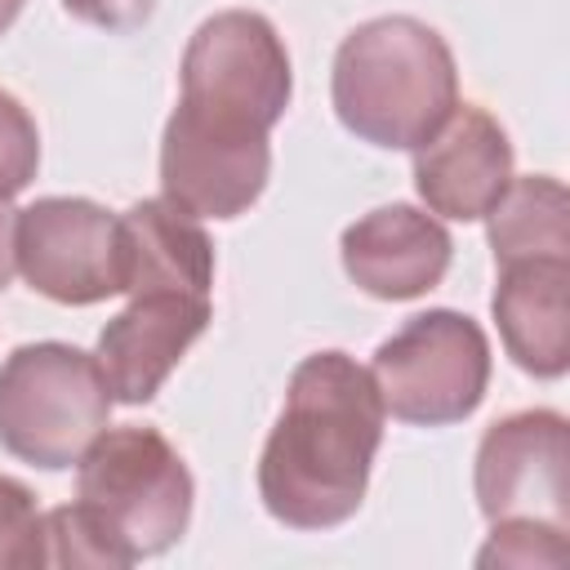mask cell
<instances>
[{"mask_svg":"<svg viewBox=\"0 0 570 570\" xmlns=\"http://www.w3.org/2000/svg\"><path fill=\"white\" fill-rule=\"evenodd\" d=\"M383 401L347 352H312L294 365L276 428L258 459V499L289 530H334L365 503L383 445Z\"/></svg>","mask_w":570,"mask_h":570,"instance_id":"6da1fadb","label":"cell"},{"mask_svg":"<svg viewBox=\"0 0 570 570\" xmlns=\"http://www.w3.org/2000/svg\"><path fill=\"white\" fill-rule=\"evenodd\" d=\"M330 98L361 142L414 151L459 107V67L441 31L410 13H383L343 36Z\"/></svg>","mask_w":570,"mask_h":570,"instance_id":"7a4b0ae2","label":"cell"},{"mask_svg":"<svg viewBox=\"0 0 570 570\" xmlns=\"http://www.w3.org/2000/svg\"><path fill=\"white\" fill-rule=\"evenodd\" d=\"M191 472L156 428H102L76 463V508L120 566L156 557L187 534Z\"/></svg>","mask_w":570,"mask_h":570,"instance_id":"3957f363","label":"cell"},{"mask_svg":"<svg viewBox=\"0 0 570 570\" xmlns=\"http://www.w3.org/2000/svg\"><path fill=\"white\" fill-rule=\"evenodd\" d=\"M111 405L98 356L71 343H22L0 361V445L31 468L80 463L111 423Z\"/></svg>","mask_w":570,"mask_h":570,"instance_id":"277c9868","label":"cell"},{"mask_svg":"<svg viewBox=\"0 0 570 570\" xmlns=\"http://www.w3.org/2000/svg\"><path fill=\"white\" fill-rule=\"evenodd\" d=\"M370 379L392 419L414 428H450L485 401L490 338L472 316L428 307L374 347Z\"/></svg>","mask_w":570,"mask_h":570,"instance_id":"5b68a950","label":"cell"},{"mask_svg":"<svg viewBox=\"0 0 570 570\" xmlns=\"http://www.w3.org/2000/svg\"><path fill=\"white\" fill-rule=\"evenodd\" d=\"M267 125L178 98L160 134V191L191 218L245 214L272 174Z\"/></svg>","mask_w":570,"mask_h":570,"instance_id":"8992f818","label":"cell"},{"mask_svg":"<svg viewBox=\"0 0 570 570\" xmlns=\"http://www.w3.org/2000/svg\"><path fill=\"white\" fill-rule=\"evenodd\" d=\"M13 267L36 294L62 307L125 294L120 214L85 196H40L13 218Z\"/></svg>","mask_w":570,"mask_h":570,"instance_id":"52a82bcc","label":"cell"},{"mask_svg":"<svg viewBox=\"0 0 570 570\" xmlns=\"http://www.w3.org/2000/svg\"><path fill=\"white\" fill-rule=\"evenodd\" d=\"M183 94L187 102L249 116L276 125L294 94V71L285 40L254 9H223L205 18L183 49Z\"/></svg>","mask_w":570,"mask_h":570,"instance_id":"ba28073f","label":"cell"},{"mask_svg":"<svg viewBox=\"0 0 570 570\" xmlns=\"http://www.w3.org/2000/svg\"><path fill=\"white\" fill-rule=\"evenodd\" d=\"M570 428L557 410H517L485 428L472 463L476 508L485 521L566 525Z\"/></svg>","mask_w":570,"mask_h":570,"instance_id":"9c48e42d","label":"cell"},{"mask_svg":"<svg viewBox=\"0 0 570 570\" xmlns=\"http://www.w3.org/2000/svg\"><path fill=\"white\" fill-rule=\"evenodd\" d=\"M209 325V298L183 289L129 294V307L116 312L98 334V370L120 405H147L187 347Z\"/></svg>","mask_w":570,"mask_h":570,"instance_id":"30bf717a","label":"cell"},{"mask_svg":"<svg viewBox=\"0 0 570 570\" xmlns=\"http://www.w3.org/2000/svg\"><path fill=\"white\" fill-rule=\"evenodd\" d=\"M512 183V142L503 125L476 107L459 102L441 129L414 147V191L428 214L476 223Z\"/></svg>","mask_w":570,"mask_h":570,"instance_id":"8fae6325","label":"cell"},{"mask_svg":"<svg viewBox=\"0 0 570 570\" xmlns=\"http://www.w3.org/2000/svg\"><path fill=\"white\" fill-rule=\"evenodd\" d=\"M338 254L356 289L383 303H405L445 281L454 240L445 223L419 205H379L343 227Z\"/></svg>","mask_w":570,"mask_h":570,"instance_id":"7c38bea8","label":"cell"},{"mask_svg":"<svg viewBox=\"0 0 570 570\" xmlns=\"http://www.w3.org/2000/svg\"><path fill=\"white\" fill-rule=\"evenodd\" d=\"M490 312L517 370L534 379L570 370V258L503 263Z\"/></svg>","mask_w":570,"mask_h":570,"instance_id":"4fadbf2b","label":"cell"},{"mask_svg":"<svg viewBox=\"0 0 570 570\" xmlns=\"http://www.w3.org/2000/svg\"><path fill=\"white\" fill-rule=\"evenodd\" d=\"M120 245H125V294L183 289L209 298L214 245L205 227L165 196L138 200L120 214Z\"/></svg>","mask_w":570,"mask_h":570,"instance_id":"5bb4252c","label":"cell"},{"mask_svg":"<svg viewBox=\"0 0 570 570\" xmlns=\"http://www.w3.org/2000/svg\"><path fill=\"white\" fill-rule=\"evenodd\" d=\"M570 200L561 178L552 174H525L503 187V196L490 205V249L494 263H521V258H570Z\"/></svg>","mask_w":570,"mask_h":570,"instance_id":"9a60e30c","label":"cell"},{"mask_svg":"<svg viewBox=\"0 0 570 570\" xmlns=\"http://www.w3.org/2000/svg\"><path fill=\"white\" fill-rule=\"evenodd\" d=\"M566 525L548 521H490V539L476 552V566H561Z\"/></svg>","mask_w":570,"mask_h":570,"instance_id":"2e32d148","label":"cell"},{"mask_svg":"<svg viewBox=\"0 0 570 570\" xmlns=\"http://www.w3.org/2000/svg\"><path fill=\"white\" fill-rule=\"evenodd\" d=\"M40 169V129L31 111L0 89V200H13Z\"/></svg>","mask_w":570,"mask_h":570,"instance_id":"e0dca14e","label":"cell"},{"mask_svg":"<svg viewBox=\"0 0 570 570\" xmlns=\"http://www.w3.org/2000/svg\"><path fill=\"white\" fill-rule=\"evenodd\" d=\"M40 508L36 494L0 472V570H27L40 566Z\"/></svg>","mask_w":570,"mask_h":570,"instance_id":"ac0fdd59","label":"cell"},{"mask_svg":"<svg viewBox=\"0 0 570 570\" xmlns=\"http://www.w3.org/2000/svg\"><path fill=\"white\" fill-rule=\"evenodd\" d=\"M62 9L102 31H138L151 18L156 0H62Z\"/></svg>","mask_w":570,"mask_h":570,"instance_id":"d6986e66","label":"cell"},{"mask_svg":"<svg viewBox=\"0 0 570 570\" xmlns=\"http://www.w3.org/2000/svg\"><path fill=\"white\" fill-rule=\"evenodd\" d=\"M13 218H18V209H9V200H0V294L9 289V281H13Z\"/></svg>","mask_w":570,"mask_h":570,"instance_id":"ffe728a7","label":"cell"},{"mask_svg":"<svg viewBox=\"0 0 570 570\" xmlns=\"http://www.w3.org/2000/svg\"><path fill=\"white\" fill-rule=\"evenodd\" d=\"M22 4H27V0H0V36H4V31H9L13 22H18Z\"/></svg>","mask_w":570,"mask_h":570,"instance_id":"44dd1931","label":"cell"}]
</instances>
